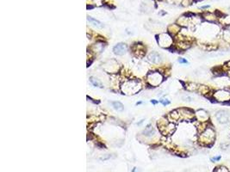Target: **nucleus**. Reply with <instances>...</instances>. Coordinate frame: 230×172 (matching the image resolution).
Returning a JSON list of instances; mask_svg holds the SVG:
<instances>
[{"label":"nucleus","mask_w":230,"mask_h":172,"mask_svg":"<svg viewBox=\"0 0 230 172\" xmlns=\"http://www.w3.org/2000/svg\"><path fill=\"white\" fill-rule=\"evenodd\" d=\"M128 50L127 45L124 43H118L114 48H113V52L115 54L117 55H123Z\"/></svg>","instance_id":"39448f33"},{"label":"nucleus","mask_w":230,"mask_h":172,"mask_svg":"<svg viewBox=\"0 0 230 172\" xmlns=\"http://www.w3.org/2000/svg\"><path fill=\"white\" fill-rule=\"evenodd\" d=\"M216 138V132L213 126H208L199 135V141L204 146H212Z\"/></svg>","instance_id":"f257e3e1"},{"label":"nucleus","mask_w":230,"mask_h":172,"mask_svg":"<svg viewBox=\"0 0 230 172\" xmlns=\"http://www.w3.org/2000/svg\"><path fill=\"white\" fill-rule=\"evenodd\" d=\"M143 134L145 136H148V137H151L153 134H154V129L153 128V126L151 125H148L146 128L145 130L143 131Z\"/></svg>","instance_id":"0eeeda50"},{"label":"nucleus","mask_w":230,"mask_h":172,"mask_svg":"<svg viewBox=\"0 0 230 172\" xmlns=\"http://www.w3.org/2000/svg\"><path fill=\"white\" fill-rule=\"evenodd\" d=\"M160 102L164 106H166V105H169V104H170V101L167 100V99H162V100H160Z\"/></svg>","instance_id":"f3484780"},{"label":"nucleus","mask_w":230,"mask_h":172,"mask_svg":"<svg viewBox=\"0 0 230 172\" xmlns=\"http://www.w3.org/2000/svg\"><path fill=\"white\" fill-rule=\"evenodd\" d=\"M217 103H221L223 104H230V91L226 89H220L212 94L211 97Z\"/></svg>","instance_id":"f03ea898"},{"label":"nucleus","mask_w":230,"mask_h":172,"mask_svg":"<svg viewBox=\"0 0 230 172\" xmlns=\"http://www.w3.org/2000/svg\"><path fill=\"white\" fill-rule=\"evenodd\" d=\"M112 105H113L114 108L116 110H117V111H122L123 108H124L122 103H121L120 102H117V101L116 102H112Z\"/></svg>","instance_id":"9d476101"},{"label":"nucleus","mask_w":230,"mask_h":172,"mask_svg":"<svg viewBox=\"0 0 230 172\" xmlns=\"http://www.w3.org/2000/svg\"><path fill=\"white\" fill-rule=\"evenodd\" d=\"M214 116L216 121L221 126H227L230 123V110L227 108L218 109Z\"/></svg>","instance_id":"7ed1b4c3"},{"label":"nucleus","mask_w":230,"mask_h":172,"mask_svg":"<svg viewBox=\"0 0 230 172\" xmlns=\"http://www.w3.org/2000/svg\"><path fill=\"white\" fill-rule=\"evenodd\" d=\"M88 21H90V22H92L95 26H97L98 28H103L104 27V24L102 23V22H100L99 21H98V20H96V19H94V18H92V17H88Z\"/></svg>","instance_id":"9b49d317"},{"label":"nucleus","mask_w":230,"mask_h":172,"mask_svg":"<svg viewBox=\"0 0 230 172\" xmlns=\"http://www.w3.org/2000/svg\"><path fill=\"white\" fill-rule=\"evenodd\" d=\"M198 91L201 94L204 95V96H208V94L209 93L210 91V89L209 86H206V85H200L198 86Z\"/></svg>","instance_id":"6e6552de"},{"label":"nucleus","mask_w":230,"mask_h":172,"mask_svg":"<svg viewBox=\"0 0 230 172\" xmlns=\"http://www.w3.org/2000/svg\"><path fill=\"white\" fill-rule=\"evenodd\" d=\"M209 5H205V6H203L202 8H203V9H207V8H209Z\"/></svg>","instance_id":"6ab92c4d"},{"label":"nucleus","mask_w":230,"mask_h":172,"mask_svg":"<svg viewBox=\"0 0 230 172\" xmlns=\"http://www.w3.org/2000/svg\"><path fill=\"white\" fill-rule=\"evenodd\" d=\"M151 103H154V104L158 103V102H157V101H154V100H151Z\"/></svg>","instance_id":"a211bd4d"},{"label":"nucleus","mask_w":230,"mask_h":172,"mask_svg":"<svg viewBox=\"0 0 230 172\" xmlns=\"http://www.w3.org/2000/svg\"><path fill=\"white\" fill-rule=\"evenodd\" d=\"M214 172H229V170L224 166H219L215 169Z\"/></svg>","instance_id":"ddd939ff"},{"label":"nucleus","mask_w":230,"mask_h":172,"mask_svg":"<svg viewBox=\"0 0 230 172\" xmlns=\"http://www.w3.org/2000/svg\"><path fill=\"white\" fill-rule=\"evenodd\" d=\"M180 64H189V62L185 60V59H183V58H179L178 59V60H177Z\"/></svg>","instance_id":"dca6fc26"},{"label":"nucleus","mask_w":230,"mask_h":172,"mask_svg":"<svg viewBox=\"0 0 230 172\" xmlns=\"http://www.w3.org/2000/svg\"><path fill=\"white\" fill-rule=\"evenodd\" d=\"M222 24L225 25L226 27L227 26H229L230 25V17L229 16H225L222 19Z\"/></svg>","instance_id":"f8f14e48"},{"label":"nucleus","mask_w":230,"mask_h":172,"mask_svg":"<svg viewBox=\"0 0 230 172\" xmlns=\"http://www.w3.org/2000/svg\"><path fill=\"white\" fill-rule=\"evenodd\" d=\"M183 99L185 101H186V102H192L194 100V97L190 96V95H188V94H186V95H185L183 97Z\"/></svg>","instance_id":"4468645a"},{"label":"nucleus","mask_w":230,"mask_h":172,"mask_svg":"<svg viewBox=\"0 0 230 172\" xmlns=\"http://www.w3.org/2000/svg\"><path fill=\"white\" fill-rule=\"evenodd\" d=\"M90 83H92L95 87H98V88H104V85L102 84V83L98 79V78H96V77H90Z\"/></svg>","instance_id":"1a4fd4ad"},{"label":"nucleus","mask_w":230,"mask_h":172,"mask_svg":"<svg viewBox=\"0 0 230 172\" xmlns=\"http://www.w3.org/2000/svg\"><path fill=\"white\" fill-rule=\"evenodd\" d=\"M221 156H215V157H211V158H210V160H211V162L215 163V162H218V161H220V160H221Z\"/></svg>","instance_id":"2eb2a0df"},{"label":"nucleus","mask_w":230,"mask_h":172,"mask_svg":"<svg viewBox=\"0 0 230 172\" xmlns=\"http://www.w3.org/2000/svg\"><path fill=\"white\" fill-rule=\"evenodd\" d=\"M196 117L200 122H207L209 120V114L205 109H199L196 112Z\"/></svg>","instance_id":"20e7f679"},{"label":"nucleus","mask_w":230,"mask_h":172,"mask_svg":"<svg viewBox=\"0 0 230 172\" xmlns=\"http://www.w3.org/2000/svg\"><path fill=\"white\" fill-rule=\"evenodd\" d=\"M148 60L152 62V63H154V64H159L161 62V56L156 53V52H154V53H151L148 56Z\"/></svg>","instance_id":"423d86ee"}]
</instances>
